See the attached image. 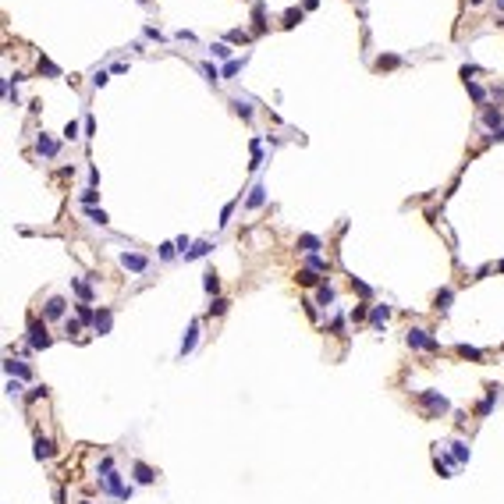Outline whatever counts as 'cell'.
I'll return each mask as SVG.
<instances>
[{
    "label": "cell",
    "instance_id": "obj_1",
    "mask_svg": "<svg viewBox=\"0 0 504 504\" xmlns=\"http://www.w3.org/2000/svg\"><path fill=\"white\" fill-rule=\"evenodd\" d=\"M28 341H32V348H47V345H50L47 323H39V320H32V323H28Z\"/></svg>",
    "mask_w": 504,
    "mask_h": 504
},
{
    "label": "cell",
    "instance_id": "obj_2",
    "mask_svg": "<svg viewBox=\"0 0 504 504\" xmlns=\"http://www.w3.org/2000/svg\"><path fill=\"white\" fill-rule=\"evenodd\" d=\"M121 266H125V270H135V274H142L146 266H150V259H146V256H139V252H125V256H121Z\"/></svg>",
    "mask_w": 504,
    "mask_h": 504
},
{
    "label": "cell",
    "instance_id": "obj_3",
    "mask_svg": "<svg viewBox=\"0 0 504 504\" xmlns=\"http://www.w3.org/2000/svg\"><path fill=\"white\" fill-rule=\"evenodd\" d=\"M408 345H412V348L437 352V341H433V337H426V330H408Z\"/></svg>",
    "mask_w": 504,
    "mask_h": 504
},
{
    "label": "cell",
    "instance_id": "obj_4",
    "mask_svg": "<svg viewBox=\"0 0 504 504\" xmlns=\"http://www.w3.org/2000/svg\"><path fill=\"white\" fill-rule=\"evenodd\" d=\"M423 405L429 412H448V398L444 394H423Z\"/></svg>",
    "mask_w": 504,
    "mask_h": 504
},
{
    "label": "cell",
    "instance_id": "obj_5",
    "mask_svg": "<svg viewBox=\"0 0 504 504\" xmlns=\"http://www.w3.org/2000/svg\"><path fill=\"white\" fill-rule=\"evenodd\" d=\"M57 448H53V440L50 437H36V458H53Z\"/></svg>",
    "mask_w": 504,
    "mask_h": 504
},
{
    "label": "cell",
    "instance_id": "obj_6",
    "mask_svg": "<svg viewBox=\"0 0 504 504\" xmlns=\"http://www.w3.org/2000/svg\"><path fill=\"white\" fill-rule=\"evenodd\" d=\"M43 313H47L50 320H61V316H64V299H47V305H43Z\"/></svg>",
    "mask_w": 504,
    "mask_h": 504
},
{
    "label": "cell",
    "instance_id": "obj_7",
    "mask_svg": "<svg viewBox=\"0 0 504 504\" xmlns=\"http://www.w3.org/2000/svg\"><path fill=\"white\" fill-rule=\"evenodd\" d=\"M387 320H391V309L387 305H377L373 313H369V323H373V327H383Z\"/></svg>",
    "mask_w": 504,
    "mask_h": 504
},
{
    "label": "cell",
    "instance_id": "obj_8",
    "mask_svg": "<svg viewBox=\"0 0 504 504\" xmlns=\"http://www.w3.org/2000/svg\"><path fill=\"white\" fill-rule=\"evenodd\" d=\"M36 150H39L43 156H53V153H57V142H53L50 135H39V139H36Z\"/></svg>",
    "mask_w": 504,
    "mask_h": 504
},
{
    "label": "cell",
    "instance_id": "obj_9",
    "mask_svg": "<svg viewBox=\"0 0 504 504\" xmlns=\"http://www.w3.org/2000/svg\"><path fill=\"white\" fill-rule=\"evenodd\" d=\"M71 288L78 291V299H82V302H93V291H89V284H85V280H78V277H71Z\"/></svg>",
    "mask_w": 504,
    "mask_h": 504
},
{
    "label": "cell",
    "instance_id": "obj_10",
    "mask_svg": "<svg viewBox=\"0 0 504 504\" xmlns=\"http://www.w3.org/2000/svg\"><path fill=\"white\" fill-rule=\"evenodd\" d=\"M196 334H199V323H188V334H185V341H181V352H192V348H196Z\"/></svg>",
    "mask_w": 504,
    "mask_h": 504
},
{
    "label": "cell",
    "instance_id": "obj_11",
    "mask_svg": "<svg viewBox=\"0 0 504 504\" xmlns=\"http://www.w3.org/2000/svg\"><path fill=\"white\" fill-rule=\"evenodd\" d=\"M299 249H302V252H316V249H320V238H316V234H302V238H299Z\"/></svg>",
    "mask_w": 504,
    "mask_h": 504
},
{
    "label": "cell",
    "instance_id": "obj_12",
    "mask_svg": "<svg viewBox=\"0 0 504 504\" xmlns=\"http://www.w3.org/2000/svg\"><path fill=\"white\" fill-rule=\"evenodd\" d=\"M7 373H14V377H25V380H28V377H32V369H28L25 362H14V359H11V362H7Z\"/></svg>",
    "mask_w": 504,
    "mask_h": 504
},
{
    "label": "cell",
    "instance_id": "obj_13",
    "mask_svg": "<svg viewBox=\"0 0 504 504\" xmlns=\"http://www.w3.org/2000/svg\"><path fill=\"white\" fill-rule=\"evenodd\" d=\"M316 302H320V305H330V302H334V288H330V284H320Z\"/></svg>",
    "mask_w": 504,
    "mask_h": 504
},
{
    "label": "cell",
    "instance_id": "obj_14",
    "mask_svg": "<svg viewBox=\"0 0 504 504\" xmlns=\"http://www.w3.org/2000/svg\"><path fill=\"white\" fill-rule=\"evenodd\" d=\"M135 479H139V483H153V469L142 465V462H135Z\"/></svg>",
    "mask_w": 504,
    "mask_h": 504
},
{
    "label": "cell",
    "instance_id": "obj_15",
    "mask_svg": "<svg viewBox=\"0 0 504 504\" xmlns=\"http://www.w3.org/2000/svg\"><path fill=\"white\" fill-rule=\"evenodd\" d=\"M206 252H210V242H199V245H192L185 252V259H199V256H206Z\"/></svg>",
    "mask_w": 504,
    "mask_h": 504
},
{
    "label": "cell",
    "instance_id": "obj_16",
    "mask_svg": "<svg viewBox=\"0 0 504 504\" xmlns=\"http://www.w3.org/2000/svg\"><path fill=\"white\" fill-rule=\"evenodd\" d=\"M263 199H266V188H263V185H256V188H252V196H249V206L256 210V206H263Z\"/></svg>",
    "mask_w": 504,
    "mask_h": 504
},
{
    "label": "cell",
    "instance_id": "obj_17",
    "mask_svg": "<svg viewBox=\"0 0 504 504\" xmlns=\"http://www.w3.org/2000/svg\"><path fill=\"white\" fill-rule=\"evenodd\" d=\"M202 288H206V291H210V295H213V291L220 288V277H217L213 270H210V274H202Z\"/></svg>",
    "mask_w": 504,
    "mask_h": 504
},
{
    "label": "cell",
    "instance_id": "obj_18",
    "mask_svg": "<svg viewBox=\"0 0 504 504\" xmlns=\"http://www.w3.org/2000/svg\"><path fill=\"white\" fill-rule=\"evenodd\" d=\"M96 330H100V334L110 330V313H96Z\"/></svg>",
    "mask_w": 504,
    "mask_h": 504
},
{
    "label": "cell",
    "instance_id": "obj_19",
    "mask_svg": "<svg viewBox=\"0 0 504 504\" xmlns=\"http://www.w3.org/2000/svg\"><path fill=\"white\" fill-rule=\"evenodd\" d=\"M451 299H454V295H451V288H444V291L437 295V309H448V305H451Z\"/></svg>",
    "mask_w": 504,
    "mask_h": 504
},
{
    "label": "cell",
    "instance_id": "obj_20",
    "mask_svg": "<svg viewBox=\"0 0 504 504\" xmlns=\"http://www.w3.org/2000/svg\"><path fill=\"white\" fill-rule=\"evenodd\" d=\"M483 121L490 125V128H501V110H486V114H483Z\"/></svg>",
    "mask_w": 504,
    "mask_h": 504
},
{
    "label": "cell",
    "instance_id": "obj_21",
    "mask_svg": "<svg viewBox=\"0 0 504 504\" xmlns=\"http://www.w3.org/2000/svg\"><path fill=\"white\" fill-rule=\"evenodd\" d=\"M64 139H68V142L78 139V121H68V125H64Z\"/></svg>",
    "mask_w": 504,
    "mask_h": 504
},
{
    "label": "cell",
    "instance_id": "obj_22",
    "mask_svg": "<svg viewBox=\"0 0 504 504\" xmlns=\"http://www.w3.org/2000/svg\"><path fill=\"white\" fill-rule=\"evenodd\" d=\"M174 252H177V245L164 242V245H160V259H174Z\"/></svg>",
    "mask_w": 504,
    "mask_h": 504
},
{
    "label": "cell",
    "instance_id": "obj_23",
    "mask_svg": "<svg viewBox=\"0 0 504 504\" xmlns=\"http://www.w3.org/2000/svg\"><path fill=\"white\" fill-rule=\"evenodd\" d=\"M96 199H100V192H96V188H85V192H82V202H89V206H93Z\"/></svg>",
    "mask_w": 504,
    "mask_h": 504
},
{
    "label": "cell",
    "instance_id": "obj_24",
    "mask_svg": "<svg viewBox=\"0 0 504 504\" xmlns=\"http://www.w3.org/2000/svg\"><path fill=\"white\" fill-rule=\"evenodd\" d=\"M202 75H206V78H210V82H217V78H220V71H217L213 64H202Z\"/></svg>",
    "mask_w": 504,
    "mask_h": 504
},
{
    "label": "cell",
    "instance_id": "obj_25",
    "mask_svg": "<svg viewBox=\"0 0 504 504\" xmlns=\"http://www.w3.org/2000/svg\"><path fill=\"white\" fill-rule=\"evenodd\" d=\"M458 355H465V359H479V348H469V345H462V348H458Z\"/></svg>",
    "mask_w": 504,
    "mask_h": 504
},
{
    "label": "cell",
    "instance_id": "obj_26",
    "mask_svg": "<svg viewBox=\"0 0 504 504\" xmlns=\"http://www.w3.org/2000/svg\"><path fill=\"white\" fill-rule=\"evenodd\" d=\"M89 220H96V224H107V213H103V210H89Z\"/></svg>",
    "mask_w": 504,
    "mask_h": 504
},
{
    "label": "cell",
    "instance_id": "obj_27",
    "mask_svg": "<svg viewBox=\"0 0 504 504\" xmlns=\"http://www.w3.org/2000/svg\"><path fill=\"white\" fill-rule=\"evenodd\" d=\"M213 53H217V57H231V50H227V43H213Z\"/></svg>",
    "mask_w": 504,
    "mask_h": 504
},
{
    "label": "cell",
    "instance_id": "obj_28",
    "mask_svg": "<svg viewBox=\"0 0 504 504\" xmlns=\"http://www.w3.org/2000/svg\"><path fill=\"white\" fill-rule=\"evenodd\" d=\"M242 71V61H227V68H224V75H238Z\"/></svg>",
    "mask_w": 504,
    "mask_h": 504
},
{
    "label": "cell",
    "instance_id": "obj_29",
    "mask_svg": "<svg viewBox=\"0 0 504 504\" xmlns=\"http://www.w3.org/2000/svg\"><path fill=\"white\" fill-rule=\"evenodd\" d=\"M224 309H227V302H224V299H213V305H210V313H217V316H220V313H224Z\"/></svg>",
    "mask_w": 504,
    "mask_h": 504
},
{
    "label": "cell",
    "instance_id": "obj_30",
    "mask_svg": "<svg viewBox=\"0 0 504 504\" xmlns=\"http://www.w3.org/2000/svg\"><path fill=\"white\" fill-rule=\"evenodd\" d=\"M107 78H110L107 71H96V75H93V85H96V89H100V85H107Z\"/></svg>",
    "mask_w": 504,
    "mask_h": 504
},
{
    "label": "cell",
    "instance_id": "obj_31",
    "mask_svg": "<svg viewBox=\"0 0 504 504\" xmlns=\"http://www.w3.org/2000/svg\"><path fill=\"white\" fill-rule=\"evenodd\" d=\"M398 64V57H380V61H377V68H394Z\"/></svg>",
    "mask_w": 504,
    "mask_h": 504
},
{
    "label": "cell",
    "instance_id": "obj_32",
    "mask_svg": "<svg viewBox=\"0 0 504 504\" xmlns=\"http://www.w3.org/2000/svg\"><path fill=\"white\" fill-rule=\"evenodd\" d=\"M39 71H47V75H57V68H53L50 61H39Z\"/></svg>",
    "mask_w": 504,
    "mask_h": 504
},
{
    "label": "cell",
    "instance_id": "obj_33",
    "mask_svg": "<svg viewBox=\"0 0 504 504\" xmlns=\"http://www.w3.org/2000/svg\"><path fill=\"white\" fill-rule=\"evenodd\" d=\"M82 504H89V501H82Z\"/></svg>",
    "mask_w": 504,
    "mask_h": 504
}]
</instances>
